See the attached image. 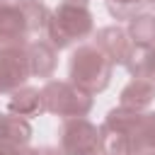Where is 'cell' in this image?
Instances as JSON below:
<instances>
[{
	"label": "cell",
	"mask_w": 155,
	"mask_h": 155,
	"mask_svg": "<svg viewBox=\"0 0 155 155\" xmlns=\"http://www.w3.org/2000/svg\"><path fill=\"white\" fill-rule=\"evenodd\" d=\"M48 7L41 0H0V48L27 44L29 34H44Z\"/></svg>",
	"instance_id": "6da1fadb"
},
{
	"label": "cell",
	"mask_w": 155,
	"mask_h": 155,
	"mask_svg": "<svg viewBox=\"0 0 155 155\" xmlns=\"http://www.w3.org/2000/svg\"><path fill=\"white\" fill-rule=\"evenodd\" d=\"M92 12L87 0H61L53 12H48L44 39L56 48H68L70 44L92 34Z\"/></svg>",
	"instance_id": "7a4b0ae2"
},
{
	"label": "cell",
	"mask_w": 155,
	"mask_h": 155,
	"mask_svg": "<svg viewBox=\"0 0 155 155\" xmlns=\"http://www.w3.org/2000/svg\"><path fill=\"white\" fill-rule=\"evenodd\" d=\"M111 68H114V63L109 61V56L92 41V44H82L73 51L68 73H70V82H75L80 90L97 94L109 85Z\"/></svg>",
	"instance_id": "3957f363"
},
{
	"label": "cell",
	"mask_w": 155,
	"mask_h": 155,
	"mask_svg": "<svg viewBox=\"0 0 155 155\" xmlns=\"http://www.w3.org/2000/svg\"><path fill=\"white\" fill-rule=\"evenodd\" d=\"M41 99H44V111L58 114L63 119L87 116V111L92 109V94L80 90L75 82H65V80H48L41 87Z\"/></svg>",
	"instance_id": "277c9868"
},
{
	"label": "cell",
	"mask_w": 155,
	"mask_h": 155,
	"mask_svg": "<svg viewBox=\"0 0 155 155\" xmlns=\"http://www.w3.org/2000/svg\"><path fill=\"white\" fill-rule=\"evenodd\" d=\"M58 148L63 155H94L99 150V128L85 116L63 119L58 128Z\"/></svg>",
	"instance_id": "5b68a950"
},
{
	"label": "cell",
	"mask_w": 155,
	"mask_h": 155,
	"mask_svg": "<svg viewBox=\"0 0 155 155\" xmlns=\"http://www.w3.org/2000/svg\"><path fill=\"white\" fill-rule=\"evenodd\" d=\"M31 78L29 41L0 48V92H15Z\"/></svg>",
	"instance_id": "8992f818"
},
{
	"label": "cell",
	"mask_w": 155,
	"mask_h": 155,
	"mask_svg": "<svg viewBox=\"0 0 155 155\" xmlns=\"http://www.w3.org/2000/svg\"><path fill=\"white\" fill-rule=\"evenodd\" d=\"M92 41L109 56L111 63L128 68V73H131V68L136 65V58L140 56V51L133 46L131 36H128V31L121 29V27H104V29H99V31L94 34Z\"/></svg>",
	"instance_id": "52a82bcc"
},
{
	"label": "cell",
	"mask_w": 155,
	"mask_h": 155,
	"mask_svg": "<svg viewBox=\"0 0 155 155\" xmlns=\"http://www.w3.org/2000/svg\"><path fill=\"white\" fill-rule=\"evenodd\" d=\"M7 111L15 114V116H22V119H29V116H36L44 111V99H41V90L36 87H19L12 92L10 102H7Z\"/></svg>",
	"instance_id": "ba28073f"
},
{
	"label": "cell",
	"mask_w": 155,
	"mask_h": 155,
	"mask_svg": "<svg viewBox=\"0 0 155 155\" xmlns=\"http://www.w3.org/2000/svg\"><path fill=\"white\" fill-rule=\"evenodd\" d=\"M56 56L58 48L46 41V39H34L29 41V58H31V75L39 78H51L53 68H56Z\"/></svg>",
	"instance_id": "9c48e42d"
},
{
	"label": "cell",
	"mask_w": 155,
	"mask_h": 155,
	"mask_svg": "<svg viewBox=\"0 0 155 155\" xmlns=\"http://www.w3.org/2000/svg\"><path fill=\"white\" fill-rule=\"evenodd\" d=\"M126 31L140 53L155 51V15H136Z\"/></svg>",
	"instance_id": "30bf717a"
},
{
	"label": "cell",
	"mask_w": 155,
	"mask_h": 155,
	"mask_svg": "<svg viewBox=\"0 0 155 155\" xmlns=\"http://www.w3.org/2000/svg\"><path fill=\"white\" fill-rule=\"evenodd\" d=\"M155 97V87L145 78H133L124 90H121V107L143 111Z\"/></svg>",
	"instance_id": "8fae6325"
},
{
	"label": "cell",
	"mask_w": 155,
	"mask_h": 155,
	"mask_svg": "<svg viewBox=\"0 0 155 155\" xmlns=\"http://www.w3.org/2000/svg\"><path fill=\"white\" fill-rule=\"evenodd\" d=\"M145 7H155V0H107V10L116 19H133Z\"/></svg>",
	"instance_id": "7c38bea8"
},
{
	"label": "cell",
	"mask_w": 155,
	"mask_h": 155,
	"mask_svg": "<svg viewBox=\"0 0 155 155\" xmlns=\"http://www.w3.org/2000/svg\"><path fill=\"white\" fill-rule=\"evenodd\" d=\"M133 78H145L155 87V51H145L136 58V65L131 68Z\"/></svg>",
	"instance_id": "4fadbf2b"
},
{
	"label": "cell",
	"mask_w": 155,
	"mask_h": 155,
	"mask_svg": "<svg viewBox=\"0 0 155 155\" xmlns=\"http://www.w3.org/2000/svg\"><path fill=\"white\" fill-rule=\"evenodd\" d=\"M31 155H63V150H61V148L44 145V148H36V150H31Z\"/></svg>",
	"instance_id": "5bb4252c"
},
{
	"label": "cell",
	"mask_w": 155,
	"mask_h": 155,
	"mask_svg": "<svg viewBox=\"0 0 155 155\" xmlns=\"http://www.w3.org/2000/svg\"><path fill=\"white\" fill-rule=\"evenodd\" d=\"M94 155H102V153H94Z\"/></svg>",
	"instance_id": "9a60e30c"
}]
</instances>
